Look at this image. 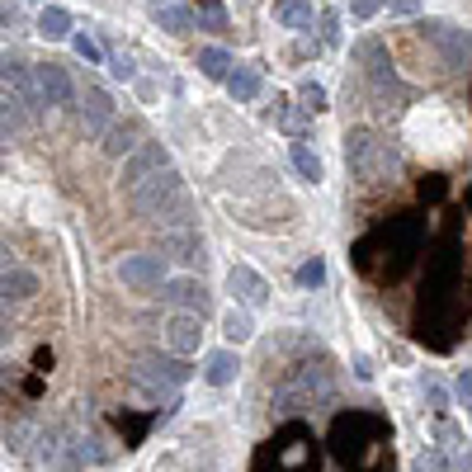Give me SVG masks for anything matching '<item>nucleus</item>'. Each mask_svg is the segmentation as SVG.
Wrapping results in <instances>:
<instances>
[{
  "mask_svg": "<svg viewBox=\"0 0 472 472\" xmlns=\"http://www.w3.org/2000/svg\"><path fill=\"white\" fill-rule=\"evenodd\" d=\"M128 203L137 217L156 222V227H194V203H190V190L175 166H166L161 175H152L147 184L128 190Z\"/></svg>",
  "mask_w": 472,
  "mask_h": 472,
  "instance_id": "f257e3e1",
  "label": "nucleus"
},
{
  "mask_svg": "<svg viewBox=\"0 0 472 472\" xmlns=\"http://www.w3.org/2000/svg\"><path fill=\"white\" fill-rule=\"evenodd\" d=\"M345 161H350L355 180H364V184L393 180L402 171V152L393 147V142H383L378 133H368V128L345 133Z\"/></svg>",
  "mask_w": 472,
  "mask_h": 472,
  "instance_id": "f03ea898",
  "label": "nucleus"
},
{
  "mask_svg": "<svg viewBox=\"0 0 472 472\" xmlns=\"http://www.w3.org/2000/svg\"><path fill=\"white\" fill-rule=\"evenodd\" d=\"M421 38L444 52L449 67H458V71L472 67V33H463V29H454V24H444V19H425V24H421Z\"/></svg>",
  "mask_w": 472,
  "mask_h": 472,
  "instance_id": "7ed1b4c3",
  "label": "nucleus"
},
{
  "mask_svg": "<svg viewBox=\"0 0 472 472\" xmlns=\"http://www.w3.org/2000/svg\"><path fill=\"white\" fill-rule=\"evenodd\" d=\"M166 166H171V152L161 147V142H142V147L123 161V175L118 180H123V190H137V184H147L152 175H161Z\"/></svg>",
  "mask_w": 472,
  "mask_h": 472,
  "instance_id": "20e7f679",
  "label": "nucleus"
},
{
  "mask_svg": "<svg viewBox=\"0 0 472 472\" xmlns=\"http://www.w3.org/2000/svg\"><path fill=\"white\" fill-rule=\"evenodd\" d=\"M118 279L128 283L133 293H156L161 283H166V264H161V255H123Z\"/></svg>",
  "mask_w": 472,
  "mask_h": 472,
  "instance_id": "39448f33",
  "label": "nucleus"
},
{
  "mask_svg": "<svg viewBox=\"0 0 472 472\" xmlns=\"http://www.w3.org/2000/svg\"><path fill=\"white\" fill-rule=\"evenodd\" d=\"M114 123H118V114H114V99L105 90H99V86L80 90V128H86L90 137H105Z\"/></svg>",
  "mask_w": 472,
  "mask_h": 472,
  "instance_id": "423d86ee",
  "label": "nucleus"
},
{
  "mask_svg": "<svg viewBox=\"0 0 472 472\" xmlns=\"http://www.w3.org/2000/svg\"><path fill=\"white\" fill-rule=\"evenodd\" d=\"M227 289H232V298L241 307H264V302H270V283H264L251 264H232V270H227Z\"/></svg>",
  "mask_w": 472,
  "mask_h": 472,
  "instance_id": "0eeeda50",
  "label": "nucleus"
},
{
  "mask_svg": "<svg viewBox=\"0 0 472 472\" xmlns=\"http://www.w3.org/2000/svg\"><path fill=\"white\" fill-rule=\"evenodd\" d=\"M161 251H166L171 260H180V264H203V236H199V227H166V236H161Z\"/></svg>",
  "mask_w": 472,
  "mask_h": 472,
  "instance_id": "6e6552de",
  "label": "nucleus"
},
{
  "mask_svg": "<svg viewBox=\"0 0 472 472\" xmlns=\"http://www.w3.org/2000/svg\"><path fill=\"white\" fill-rule=\"evenodd\" d=\"M61 463H67V444H61L57 430H38V440L29 449V467L33 472H61Z\"/></svg>",
  "mask_w": 472,
  "mask_h": 472,
  "instance_id": "1a4fd4ad",
  "label": "nucleus"
},
{
  "mask_svg": "<svg viewBox=\"0 0 472 472\" xmlns=\"http://www.w3.org/2000/svg\"><path fill=\"white\" fill-rule=\"evenodd\" d=\"M161 298H166L175 312H203L208 289H203L199 279H166V283H161Z\"/></svg>",
  "mask_w": 472,
  "mask_h": 472,
  "instance_id": "9d476101",
  "label": "nucleus"
},
{
  "mask_svg": "<svg viewBox=\"0 0 472 472\" xmlns=\"http://www.w3.org/2000/svg\"><path fill=\"white\" fill-rule=\"evenodd\" d=\"M199 340H203L199 312H175V317L166 321V345H171V355H194Z\"/></svg>",
  "mask_w": 472,
  "mask_h": 472,
  "instance_id": "9b49d317",
  "label": "nucleus"
},
{
  "mask_svg": "<svg viewBox=\"0 0 472 472\" xmlns=\"http://www.w3.org/2000/svg\"><path fill=\"white\" fill-rule=\"evenodd\" d=\"M33 71H38V90H43L48 105H67V99H71V76H67V67L43 61V67H33Z\"/></svg>",
  "mask_w": 472,
  "mask_h": 472,
  "instance_id": "f8f14e48",
  "label": "nucleus"
},
{
  "mask_svg": "<svg viewBox=\"0 0 472 472\" xmlns=\"http://www.w3.org/2000/svg\"><path fill=\"white\" fill-rule=\"evenodd\" d=\"M0 289H5V302H24L38 293V274L24 270V264H5V279H0Z\"/></svg>",
  "mask_w": 472,
  "mask_h": 472,
  "instance_id": "ddd939ff",
  "label": "nucleus"
},
{
  "mask_svg": "<svg viewBox=\"0 0 472 472\" xmlns=\"http://www.w3.org/2000/svg\"><path fill=\"white\" fill-rule=\"evenodd\" d=\"M236 355L232 350H213L208 355V364H203V378H208L213 387H227V383H236Z\"/></svg>",
  "mask_w": 472,
  "mask_h": 472,
  "instance_id": "4468645a",
  "label": "nucleus"
},
{
  "mask_svg": "<svg viewBox=\"0 0 472 472\" xmlns=\"http://www.w3.org/2000/svg\"><path fill=\"white\" fill-rule=\"evenodd\" d=\"M274 19L283 29H312V5L307 0H274Z\"/></svg>",
  "mask_w": 472,
  "mask_h": 472,
  "instance_id": "2eb2a0df",
  "label": "nucleus"
},
{
  "mask_svg": "<svg viewBox=\"0 0 472 472\" xmlns=\"http://www.w3.org/2000/svg\"><path fill=\"white\" fill-rule=\"evenodd\" d=\"M222 336H227L232 345H245L255 336V321H251V307H232L227 317H222Z\"/></svg>",
  "mask_w": 472,
  "mask_h": 472,
  "instance_id": "dca6fc26",
  "label": "nucleus"
},
{
  "mask_svg": "<svg viewBox=\"0 0 472 472\" xmlns=\"http://www.w3.org/2000/svg\"><path fill=\"white\" fill-rule=\"evenodd\" d=\"M38 33L48 38V43H61V38H71V14L61 5H48L43 19H38Z\"/></svg>",
  "mask_w": 472,
  "mask_h": 472,
  "instance_id": "f3484780",
  "label": "nucleus"
},
{
  "mask_svg": "<svg viewBox=\"0 0 472 472\" xmlns=\"http://www.w3.org/2000/svg\"><path fill=\"white\" fill-rule=\"evenodd\" d=\"M142 147V142H137V128H133V123H114V128L105 133V152L109 156H133Z\"/></svg>",
  "mask_w": 472,
  "mask_h": 472,
  "instance_id": "a211bd4d",
  "label": "nucleus"
},
{
  "mask_svg": "<svg viewBox=\"0 0 472 472\" xmlns=\"http://www.w3.org/2000/svg\"><path fill=\"white\" fill-rule=\"evenodd\" d=\"M227 90H232V99H255L260 95V76H255V67H236L232 76H227Z\"/></svg>",
  "mask_w": 472,
  "mask_h": 472,
  "instance_id": "6ab92c4d",
  "label": "nucleus"
},
{
  "mask_svg": "<svg viewBox=\"0 0 472 472\" xmlns=\"http://www.w3.org/2000/svg\"><path fill=\"white\" fill-rule=\"evenodd\" d=\"M199 71L208 76V80H227L232 76V57L222 52V48H203L199 52Z\"/></svg>",
  "mask_w": 472,
  "mask_h": 472,
  "instance_id": "aec40b11",
  "label": "nucleus"
},
{
  "mask_svg": "<svg viewBox=\"0 0 472 472\" xmlns=\"http://www.w3.org/2000/svg\"><path fill=\"white\" fill-rule=\"evenodd\" d=\"M156 24H166L171 33H190L194 29V14L184 5H156Z\"/></svg>",
  "mask_w": 472,
  "mask_h": 472,
  "instance_id": "412c9836",
  "label": "nucleus"
},
{
  "mask_svg": "<svg viewBox=\"0 0 472 472\" xmlns=\"http://www.w3.org/2000/svg\"><path fill=\"white\" fill-rule=\"evenodd\" d=\"M293 171L302 175V180H321V156L312 152V147H302V142H293Z\"/></svg>",
  "mask_w": 472,
  "mask_h": 472,
  "instance_id": "4be33fe9",
  "label": "nucleus"
},
{
  "mask_svg": "<svg viewBox=\"0 0 472 472\" xmlns=\"http://www.w3.org/2000/svg\"><path fill=\"white\" fill-rule=\"evenodd\" d=\"M298 99H302L307 114H317V109H326V86H317V80H302V86H298Z\"/></svg>",
  "mask_w": 472,
  "mask_h": 472,
  "instance_id": "5701e85b",
  "label": "nucleus"
},
{
  "mask_svg": "<svg viewBox=\"0 0 472 472\" xmlns=\"http://www.w3.org/2000/svg\"><path fill=\"white\" fill-rule=\"evenodd\" d=\"M298 283H302V289H321V283H326V260H307L302 264V270H298Z\"/></svg>",
  "mask_w": 472,
  "mask_h": 472,
  "instance_id": "b1692460",
  "label": "nucleus"
},
{
  "mask_svg": "<svg viewBox=\"0 0 472 472\" xmlns=\"http://www.w3.org/2000/svg\"><path fill=\"white\" fill-rule=\"evenodd\" d=\"M199 19L208 29H227V10H222V0H199Z\"/></svg>",
  "mask_w": 472,
  "mask_h": 472,
  "instance_id": "393cba45",
  "label": "nucleus"
},
{
  "mask_svg": "<svg viewBox=\"0 0 472 472\" xmlns=\"http://www.w3.org/2000/svg\"><path fill=\"white\" fill-rule=\"evenodd\" d=\"M71 48L86 57V61H105V52H99V43H95L90 33H76V38H71Z\"/></svg>",
  "mask_w": 472,
  "mask_h": 472,
  "instance_id": "a878e982",
  "label": "nucleus"
},
{
  "mask_svg": "<svg viewBox=\"0 0 472 472\" xmlns=\"http://www.w3.org/2000/svg\"><path fill=\"white\" fill-rule=\"evenodd\" d=\"M421 393H425V402L435 406V412H444V406H449V393H444L435 378H425V383H421Z\"/></svg>",
  "mask_w": 472,
  "mask_h": 472,
  "instance_id": "bb28decb",
  "label": "nucleus"
},
{
  "mask_svg": "<svg viewBox=\"0 0 472 472\" xmlns=\"http://www.w3.org/2000/svg\"><path fill=\"white\" fill-rule=\"evenodd\" d=\"M109 71H114L118 80H133V57H128V52H114V57H109Z\"/></svg>",
  "mask_w": 472,
  "mask_h": 472,
  "instance_id": "cd10ccee",
  "label": "nucleus"
},
{
  "mask_svg": "<svg viewBox=\"0 0 472 472\" xmlns=\"http://www.w3.org/2000/svg\"><path fill=\"white\" fill-rule=\"evenodd\" d=\"M435 435L444 440V449H458V440H463V435H458V425H454V421H440V425H435Z\"/></svg>",
  "mask_w": 472,
  "mask_h": 472,
  "instance_id": "c85d7f7f",
  "label": "nucleus"
},
{
  "mask_svg": "<svg viewBox=\"0 0 472 472\" xmlns=\"http://www.w3.org/2000/svg\"><path fill=\"white\" fill-rule=\"evenodd\" d=\"M416 472H449V458H444V454H421Z\"/></svg>",
  "mask_w": 472,
  "mask_h": 472,
  "instance_id": "c756f323",
  "label": "nucleus"
},
{
  "mask_svg": "<svg viewBox=\"0 0 472 472\" xmlns=\"http://www.w3.org/2000/svg\"><path fill=\"white\" fill-rule=\"evenodd\" d=\"M378 5H383V0H350V14H355V19H374Z\"/></svg>",
  "mask_w": 472,
  "mask_h": 472,
  "instance_id": "7c9ffc66",
  "label": "nucleus"
},
{
  "mask_svg": "<svg viewBox=\"0 0 472 472\" xmlns=\"http://www.w3.org/2000/svg\"><path fill=\"white\" fill-rule=\"evenodd\" d=\"M387 10H397V14H416L421 10V0H383Z\"/></svg>",
  "mask_w": 472,
  "mask_h": 472,
  "instance_id": "2f4dec72",
  "label": "nucleus"
},
{
  "mask_svg": "<svg viewBox=\"0 0 472 472\" xmlns=\"http://www.w3.org/2000/svg\"><path fill=\"white\" fill-rule=\"evenodd\" d=\"M458 397L472 402V368H463V374H458Z\"/></svg>",
  "mask_w": 472,
  "mask_h": 472,
  "instance_id": "473e14b6",
  "label": "nucleus"
},
{
  "mask_svg": "<svg viewBox=\"0 0 472 472\" xmlns=\"http://www.w3.org/2000/svg\"><path fill=\"white\" fill-rule=\"evenodd\" d=\"M458 467H463V472H472V449H467V454L458 458Z\"/></svg>",
  "mask_w": 472,
  "mask_h": 472,
  "instance_id": "72a5a7b5",
  "label": "nucleus"
},
{
  "mask_svg": "<svg viewBox=\"0 0 472 472\" xmlns=\"http://www.w3.org/2000/svg\"><path fill=\"white\" fill-rule=\"evenodd\" d=\"M467 406H472V402H467Z\"/></svg>",
  "mask_w": 472,
  "mask_h": 472,
  "instance_id": "f704fd0d",
  "label": "nucleus"
}]
</instances>
